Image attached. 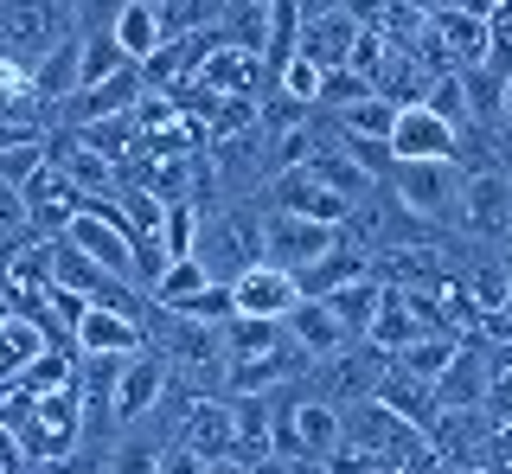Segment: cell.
<instances>
[{"instance_id":"obj_26","label":"cell","mask_w":512,"mask_h":474,"mask_svg":"<svg viewBox=\"0 0 512 474\" xmlns=\"http://www.w3.org/2000/svg\"><path fill=\"white\" fill-rule=\"evenodd\" d=\"M429 20H436V33L448 45V58H455V71L487 65V20H480V13H429Z\"/></svg>"},{"instance_id":"obj_12","label":"cell","mask_w":512,"mask_h":474,"mask_svg":"<svg viewBox=\"0 0 512 474\" xmlns=\"http://www.w3.org/2000/svg\"><path fill=\"white\" fill-rule=\"evenodd\" d=\"M84 205H90V199H84V186H77L71 173L52 161V167L39 173V180L26 186V225L39 231V237H64V231H71V218L84 212Z\"/></svg>"},{"instance_id":"obj_38","label":"cell","mask_w":512,"mask_h":474,"mask_svg":"<svg viewBox=\"0 0 512 474\" xmlns=\"http://www.w3.org/2000/svg\"><path fill=\"white\" fill-rule=\"evenodd\" d=\"M205 474H250L244 455H218V462H205Z\"/></svg>"},{"instance_id":"obj_40","label":"cell","mask_w":512,"mask_h":474,"mask_svg":"<svg viewBox=\"0 0 512 474\" xmlns=\"http://www.w3.org/2000/svg\"><path fill=\"white\" fill-rule=\"evenodd\" d=\"M301 474H327V468H301Z\"/></svg>"},{"instance_id":"obj_33","label":"cell","mask_w":512,"mask_h":474,"mask_svg":"<svg viewBox=\"0 0 512 474\" xmlns=\"http://www.w3.org/2000/svg\"><path fill=\"white\" fill-rule=\"evenodd\" d=\"M436 116H448L455 129H468V84H461V71H442L436 84H429V97H423Z\"/></svg>"},{"instance_id":"obj_37","label":"cell","mask_w":512,"mask_h":474,"mask_svg":"<svg viewBox=\"0 0 512 474\" xmlns=\"http://www.w3.org/2000/svg\"><path fill=\"white\" fill-rule=\"evenodd\" d=\"M295 7H301V20H327V13H340L346 0H295Z\"/></svg>"},{"instance_id":"obj_20","label":"cell","mask_w":512,"mask_h":474,"mask_svg":"<svg viewBox=\"0 0 512 474\" xmlns=\"http://www.w3.org/2000/svg\"><path fill=\"white\" fill-rule=\"evenodd\" d=\"M487 391H493V366L474 353V346H461L455 353V366H448L436 378V398L442 410H487Z\"/></svg>"},{"instance_id":"obj_21","label":"cell","mask_w":512,"mask_h":474,"mask_svg":"<svg viewBox=\"0 0 512 474\" xmlns=\"http://www.w3.org/2000/svg\"><path fill=\"white\" fill-rule=\"evenodd\" d=\"M320 302L340 314V327H346L352 340H365V334H372V314H378V302H384V276L372 270V276H359V282H340V289L320 295Z\"/></svg>"},{"instance_id":"obj_2","label":"cell","mask_w":512,"mask_h":474,"mask_svg":"<svg viewBox=\"0 0 512 474\" xmlns=\"http://www.w3.org/2000/svg\"><path fill=\"white\" fill-rule=\"evenodd\" d=\"M384 186L423 225H461V193H468V167L461 161H397Z\"/></svg>"},{"instance_id":"obj_39","label":"cell","mask_w":512,"mask_h":474,"mask_svg":"<svg viewBox=\"0 0 512 474\" xmlns=\"http://www.w3.org/2000/svg\"><path fill=\"white\" fill-rule=\"evenodd\" d=\"M500 270H506V282H512V244H506V250H500Z\"/></svg>"},{"instance_id":"obj_30","label":"cell","mask_w":512,"mask_h":474,"mask_svg":"<svg viewBox=\"0 0 512 474\" xmlns=\"http://www.w3.org/2000/svg\"><path fill=\"white\" fill-rule=\"evenodd\" d=\"M205 282H212V276H205L199 257H173L167 270H160V282H154V308H180V302H192Z\"/></svg>"},{"instance_id":"obj_14","label":"cell","mask_w":512,"mask_h":474,"mask_svg":"<svg viewBox=\"0 0 512 474\" xmlns=\"http://www.w3.org/2000/svg\"><path fill=\"white\" fill-rule=\"evenodd\" d=\"M52 340L58 334H52V321H45V314H26V308H7V314H0V391L20 385V378L32 372V359H39Z\"/></svg>"},{"instance_id":"obj_17","label":"cell","mask_w":512,"mask_h":474,"mask_svg":"<svg viewBox=\"0 0 512 474\" xmlns=\"http://www.w3.org/2000/svg\"><path fill=\"white\" fill-rule=\"evenodd\" d=\"M71 346H77V353H141V346H148V321L90 302L84 321H77V334H71Z\"/></svg>"},{"instance_id":"obj_29","label":"cell","mask_w":512,"mask_h":474,"mask_svg":"<svg viewBox=\"0 0 512 474\" xmlns=\"http://www.w3.org/2000/svg\"><path fill=\"white\" fill-rule=\"evenodd\" d=\"M103 276L109 270L96 257H84L71 237H52V282H64V289H77V295H96V282H103Z\"/></svg>"},{"instance_id":"obj_8","label":"cell","mask_w":512,"mask_h":474,"mask_svg":"<svg viewBox=\"0 0 512 474\" xmlns=\"http://www.w3.org/2000/svg\"><path fill=\"white\" fill-rule=\"evenodd\" d=\"M141 97H148L141 65H122V71H109L103 84H84L71 103H58L52 116H58V129H90V122H103V116H128Z\"/></svg>"},{"instance_id":"obj_27","label":"cell","mask_w":512,"mask_h":474,"mask_svg":"<svg viewBox=\"0 0 512 474\" xmlns=\"http://www.w3.org/2000/svg\"><path fill=\"white\" fill-rule=\"evenodd\" d=\"M455 353H461V334H416L404 353H391V366L410 372V378H423V385H436V378L455 366Z\"/></svg>"},{"instance_id":"obj_22","label":"cell","mask_w":512,"mask_h":474,"mask_svg":"<svg viewBox=\"0 0 512 474\" xmlns=\"http://www.w3.org/2000/svg\"><path fill=\"white\" fill-rule=\"evenodd\" d=\"M423 334V321H416V308H410V289H397V282H384V302L372 314V346H384V353H404V346Z\"/></svg>"},{"instance_id":"obj_28","label":"cell","mask_w":512,"mask_h":474,"mask_svg":"<svg viewBox=\"0 0 512 474\" xmlns=\"http://www.w3.org/2000/svg\"><path fill=\"white\" fill-rule=\"evenodd\" d=\"M333 122H340V135H359V141H391V129H397V103H391V97H378V90H372V97L346 103V109H340Z\"/></svg>"},{"instance_id":"obj_4","label":"cell","mask_w":512,"mask_h":474,"mask_svg":"<svg viewBox=\"0 0 512 474\" xmlns=\"http://www.w3.org/2000/svg\"><path fill=\"white\" fill-rule=\"evenodd\" d=\"M346 231L340 225H320V218L282 212V205H263V263H282V270H314L327 250H340Z\"/></svg>"},{"instance_id":"obj_19","label":"cell","mask_w":512,"mask_h":474,"mask_svg":"<svg viewBox=\"0 0 512 474\" xmlns=\"http://www.w3.org/2000/svg\"><path fill=\"white\" fill-rule=\"evenodd\" d=\"M352 45H359V20L340 7V13H327V20H308L301 26V58L320 71H340L352 65Z\"/></svg>"},{"instance_id":"obj_31","label":"cell","mask_w":512,"mask_h":474,"mask_svg":"<svg viewBox=\"0 0 512 474\" xmlns=\"http://www.w3.org/2000/svg\"><path fill=\"white\" fill-rule=\"evenodd\" d=\"M372 77H365L359 65H340V71H327V77H320V103L314 109H333V116H340V109L346 103H359V97H372Z\"/></svg>"},{"instance_id":"obj_10","label":"cell","mask_w":512,"mask_h":474,"mask_svg":"<svg viewBox=\"0 0 512 474\" xmlns=\"http://www.w3.org/2000/svg\"><path fill=\"white\" fill-rule=\"evenodd\" d=\"M461 231H474V237H506L512 231V173L506 167H468Z\"/></svg>"},{"instance_id":"obj_43","label":"cell","mask_w":512,"mask_h":474,"mask_svg":"<svg viewBox=\"0 0 512 474\" xmlns=\"http://www.w3.org/2000/svg\"><path fill=\"white\" fill-rule=\"evenodd\" d=\"M506 173H512V167H506Z\"/></svg>"},{"instance_id":"obj_36","label":"cell","mask_w":512,"mask_h":474,"mask_svg":"<svg viewBox=\"0 0 512 474\" xmlns=\"http://www.w3.org/2000/svg\"><path fill=\"white\" fill-rule=\"evenodd\" d=\"M250 474H301V468L288 462V455H276V449H269V455H256V462H250Z\"/></svg>"},{"instance_id":"obj_18","label":"cell","mask_w":512,"mask_h":474,"mask_svg":"<svg viewBox=\"0 0 512 474\" xmlns=\"http://www.w3.org/2000/svg\"><path fill=\"white\" fill-rule=\"evenodd\" d=\"M372 398L384 404V410H397V417H404V423H416V430H436V417H442V398H436V385H423V378H410V372H384L378 378V391H372Z\"/></svg>"},{"instance_id":"obj_25","label":"cell","mask_w":512,"mask_h":474,"mask_svg":"<svg viewBox=\"0 0 512 474\" xmlns=\"http://www.w3.org/2000/svg\"><path fill=\"white\" fill-rule=\"evenodd\" d=\"M109 26H116L122 52L135 58V65H141L148 52H160V45H167V26H160V7H154V0H122V13H116Z\"/></svg>"},{"instance_id":"obj_24","label":"cell","mask_w":512,"mask_h":474,"mask_svg":"<svg viewBox=\"0 0 512 474\" xmlns=\"http://www.w3.org/2000/svg\"><path fill=\"white\" fill-rule=\"evenodd\" d=\"M359 276H372V250L346 237V244H340V250H327L314 270H301V295H333L340 282H359Z\"/></svg>"},{"instance_id":"obj_6","label":"cell","mask_w":512,"mask_h":474,"mask_svg":"<svg viewBox=\"0 0 512 474\" xmlns=\"http://www.w3.org/2000/svg\"><path fill=\"white\" fill-rule=\"evenodd\" d=\"M263 205H282V212L320 218V225H346V218H352V199H346L314 161H308V167H288V173H269V180H263Z\"/></svg>"},{"instance_id":"obj_3","label":"cell","mask_w":512,"mask_h":474,"mask_svg":"<svg viewBox=\"0 0 512 474\" xmlns=\"http://www.w3.org/2000/svg\"><path fill=\"white\" fill-rule=\"evenodd\" d=\"M26 455L32 462H64V455H84V391H32V417H26Z\"/></svg>"},{"instance_id":"obj_34","label":"cell","mask_w":512,"mask_h":474,"mask_svg":"<svg viewBox=\"0 0 512 474\" xmlns=\"http://www.w3.org/2000/svg\"><path fill=\"white\" fill-rule=\"evenodd\" d=\"M320 77H327V71H320V65H308V58H288V65L276 71V77H269V84H276V90H288V97H295V103H320Z\"/></svg>"},{"instance_id":"obj_32","label":"cell","mask_w":512,"mask_h":474,"mask_svg":"<svg viewBox=\"0 0 512 474\" xmlns=\"http://www.w3.org/2000/svg\"><path fill=\"white\" fill-rule=\"evenodd\" d=\"M173 314H186V321H212V327H224V321H237V295H231V282H205L192 302H180Z\"/></svg>"},{"instance_id":"obj_35","label":"cell","mask_w":512,"mask_h":474,"mask_svg":"<svg viewBox=\"0 0 512 474\" xmlns=\"http://www.w3.org/2000/svg\"><path fill=\"white\" fill-rule=\"evenodd\" d=\"M7 231H26V186L0 180V237Z\"/></svg>"},{"instance_id":"obj_9","label":"cell","mask_w":512,"mask_h":474,"mask_svg":"<svg viewBox=\"0 0 512 474\" xmlns=\"http://www.w3.org/2000/svg\"><path fill=\"white\" fill-rule=\"evenodd\" d=\"M391 154L397 161H455L461 154V129L448 116H436L429 103H404L391 129Z\"/></svg>"},{"instance_id":"obj_11","label":"cell","mask_w":512,"mask_h":474,"mask_svg":"<svg viewBox=\"0 0 512 474\" xmlns=\"http://www.w3.org/2000/svg\"><path fill=\"white\" fill-rule=\"evenodd\" d=\"M282 334H288V346H295L301 359H314V366H320V359H333V353H346V346H359L320 295H301V302L282 314Z\"/></svg>"},{"instance_id":"obj_41","label":"cell","mask_w":512,"mask_h":474,"mask_svg":"<svg viewBox=\"0 0 512 474\" xmlns=\"http://www.w3.org/2000/svg\"><path fill=\"white\" fill-rule=\"evenodd\" d=\"M506 244H512V231H506Z\"/></svg>"},{"instance_id":"obj_13","label":"cell","mask_w":512,"mask_h":474,"mask_svg":"<svg viewBox=\"0 0 512 474\" xmlns=\"http://www.w3.org/2000/svg\"><path fill=\"white\" fill-rule=\"evenodd\" d=\"M231 295H237V314H250V321H282L301 302V276L282 270V263H250L231 282Z\"/></svg>"},{"instance_id":"obj_16","label":"cell","mask_w":512,"mask_h":474,"mask_svg":"<svg viewBox=\"0 0 512 474\" xmlns=\"http://www.w3.org/2000/svg\"><path fill=\"white\" fill-rule=\"evenodd\" d=\"M32 90H39L45 116H52L58 103H71L77 90H84V33H64L52 52L32 58Z\"/></svg>"},{"instance_id":"obj_1","label":"cell","mask_w":512,"mask_h":474,"mask_svg":"<svg viewBox=\"0 0 512 474\" xmlns=\"http://www.w3.org/2000/svg\"><path fill=\"white\" fill-rule=\"evenodd\" d=\"M192 257L205 263L212 282H237L250 263H263V212L244 205H199V244Z\"/></svg>"},{"instance_id":"obj_15","label":"cell","mask_w":512,"mask_h":474,"mask_svg":"<svg viewBox=\"0 0 512 474\" xmlns=\"http://www.w3.org/2000/svg\"><path fill=\"white\" fill-rule=\"evenodd\" d=\"M180 449H192L199 462H218V455H237V417H231V398H192L186 423H180Z\"/></svg>"},{"instance_id":"obj_7","label":"cell","mask_w":512,"mask_h":474,"mask_svg":"<svg viewBox=\"0 0 512 474\" xmlns=\"http://www.w3.org/2000/svg\"><path fill=\"white\" fill-rule=\"evenodd\" d=\"M167 391H173V359L148 340L141 353H128V366H122V385H116V423H122V430H128V423H148Z\"/></svg>"},{"instance_id":"obj_42","label":"cell","mask_w":512,"mask_h":474,"mask_svg":"<svg viewBox=\"0 0 512 474\" xmlns=\"http://www.w3.org/2000/svg\"><path fill=\"white\" fill-rule=\"evenodd\" d=\"M0 314H7V308H0Z\"/></svg>"},{"instance_id":"obj_5","label":"cell","mask_w":512,"mask_h":474,"mask_svg":"<svg viewBox=\"0 0 512 474\" xmlns=\"http://www.w3.org/2000/svg\"><path fill=\"white\" fill-rule=\"evenodd\" d=\"M64 33H77L71 26V0H0V52L13 58H39L52 52Z\"/></svg>"},{"instance_id":"obj_23","label":"cell","mask_w":512,"mask_h":474,"mask_svg":"<svg viewBox=\"0 0 512 474\" xmlns=\"http://www.w3.org/2000/svg\"><path fill=\"white\" fill-rule=\"evenodd\" d=\"M173 442L154 430V423H128V430L116 436V449H109V474H160V462H167Z\"/></svg>"}]
</instances>
